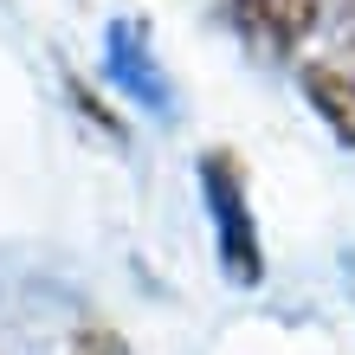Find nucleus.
Returning <instances> with one entry per match:
<instances>
[{
    "label": "nucleus",
    "instance_id": "f257e3e1",
    "mask_svg": "<svg viewBox=\"0 0 355 355\" xmlns=\"http://www.w3.org/2000/svg\"><path fill=\"white\" fill-rule=\"evenodd\" d=\"M200 194L214 214V239H220V265L239 291H252L265 278V252H259V220H252V194H245V168L233 149H207L200 162Z\"/></svg>",
    "mask_w": 355,
    "mask_h": 355
},
{
    "label": "nucleus",
    "instance_id": "20e7f679",
    "mask_svg": "<svg viewBox=\"0 0 355 355\" xmlns=\"http://www.w3.org/2000/svg\"><path fill=\"white\" fill-rule=\"evenodd\" d=\"M323 7H336V19H343V33H355V0H323Z\"/></svg>",
    "mask_w": 355,
    "mask_h": 355
},
{
    "label": "nucleus",
    "instance_id": "7ed1b4c3",
    "mask_svg": "<svg viewBox=\"0 0 355 355\" xmlns=\"http://www.w3.org/2000/svg\"><path fill=\"white\" fill-rule=\"evenodd\" d=\"M233 13H239V33L259 52L291 58L310 39V26L323 19V0H233Z\"/></svg>",
    "mask_w": 355,
    "mask_h": 355
},
{
    "label": "nucleus",
    "instance_id": "f03ea898",
    "mask_svg": "<svg viewBox=\"0 0 355 355\" xmlns=\"http://www.w3.org/2000/svg\"><path fill=\"white\" fill-rule=\"evenodd\" d=\"M304 97H310V110L355 149V33L323 39V46L304 58Z\"/></svg>",
    "mask_w": 355,
    "mask_h": 355
}]
</instances>
